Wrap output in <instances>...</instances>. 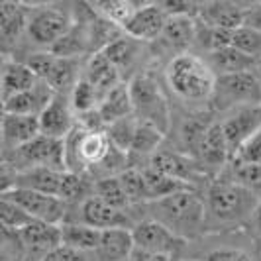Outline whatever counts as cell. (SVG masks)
Here are the masks:
<instances>
[{"instance_id": "obj_1", "label": "cell", "mask_w": 261, "mask_h": 261, "mask_svg": "<svg viewBox=\"0 0 261 261\" xmlns=\"http://www.w3.org/2000/svg\"><path fill=\"white\" fill-rule=\"evenodd\" d=\"M206 232H228L246 228L259 204V198L228 177L212 179L204 189Z\"/></svg>"}, {"instance_id": "obj_2", "label": "cell", "mask_w": 261, "mask_h": 261, "mask_svg": "<svg viewBox=\"0 0 261 261\" xmlns=\"http://www.w3.org/2000/svg\"><path fill=\"white\" fill-rule=\"evenodd\" d=\"M165 83L171 94L189 112L210 110L216 75L212 73L204 57L193 51L173 57L165 65Z\"/></svg>"}, {"instance_id": "obj_3", "label": "cell", "mask_w": 261, "mask_h": 261, "mask_svg": "<svg viewBox=\"0 0 261 261\" xmlns=\"http://www.w3.org/2000/svg\"><path fill=\"white\" fill-rule=\"evenodd\" d=\"M142 208V220H157L189 244L206 234V202L198 191H181L161 200L147 202Z\"/></svg>"}, {"instance_id": "obj_4", "label": "cell", "mask_w": 261, "mask_h": 261, "mask_svg": "<svg viewBox=\"0 0 261 261\" xmlns=\"http://www.w3.org/2000/svg\"><path fill=\"white\" fill-rule=\"evenodd\" d=\"M130 94L134 116L138 118V122L149 124L167 136L173 124V118H171L173 114H171L169 100L163 89L159 87L157 79L149 71L140 73L138 77L130 81Z\"/></svg>"}, {"instance_id": "obj_5", "label": "cell", "mask_w": 261, "mask_h": 261, "mask_svg": "<svg viewBox=\"0 0 261 261\" xmlns=\"http://www.w3.org/2000/svg\"><path fill=\"white\" fill-rule=\"evenodd\" d=\"M75 24L73 6L61 4H34L30 8L26 39L34 43L36 51H49L53 45Z\"/></svg>"}, {"instance_id": "obj_6", "label": "cell", "mask_w": 261, "mask_h": 261, "mask_svg": "<svg viewBox=\"0 0 261 261\" xmlns=\"http://www.w3.org/2000/svg\"><path fill=\"white\" fill-rule=\"evenodd\" d=\"M261 105V79L257 69L236 75L216 77V87L210 100V112L228 114L242 106Z\"/></svg>"}, {"instance_id": "obj_7", "label": "cell", "mask_w": 261, "mask_h": 261, "mask_svg": "<svg viewBox=\"0 0 261 261\" xmlns=\"http://www.w3.org/2000/svg\"><path fill=\"white\" fill-rule=\"evenodd\" d=\"M2 163L8 165L14 173H22L36 167L65 171V144L61 140H53L39 134L30 144L2 153Z\"/></svg>"}, {"instance_id": "obj_8", "label": "cell", "mask_w": 261, "mask_h": 261, "mask_svg": "<svg viewBox=\"0 0 261 261\" xmlns=\"http://www.w3.org/2000/svg\"><path fill=\"white\" fill-rule=\"evenodd\" d=\"M65 144V171L89 173L96 167L110 149V140L106 132H87L75 128L63 140Z\"/></svg>"}, {"instance_id": "obj_9", "label": "cell", "mask_w": 261, "mask_h": 261, "mask_svg": "<svg viewBox=\"0 0 261 261\" xmlns=\"http://www.w3.org/2000/svg\"><path fill=\"white\" fill-rule=\"evenodd\" d=\"M132 236H134L136 249L165 255V257H171L173 261L183 259L185 249L189 246L187 240L175 236L169 228H165L163 224L151 220V218L138 220L136 226L132 228Z\"/></svg>"}, {"instance_id": "obj_10", "label": "cell", "mask_w": 261, "mask_h": 261, "mask_svg": "<svg viewBox=\"0 0 261 261\" xmlns=\"http://www.w3.org/2000/svg\"><path fill=\"white\" fill-rule=\"evenodd\" d=\"M4 198H10L16 204H20L36 222L47 224H61L67 222L69 216V206L63 198L53 195H43V193H34V191H24V189H12L2 193Z\"/></svg>"}, {"instance_id": "obj_11", "label": "cell", "mask_w": 261, "mask_h": 261, "mask_svg": "<svg viewBox=\"0 0 261 261\" xmlns=\"http://www.w3.org/2000/svg\"><path fill=\"white\" fill-rule=\"evenodd\" d=\"M220 126H222L224 138L230 147L232 161H234L240 149L261 130V105L242 106V108H236L232 112L224 114Z\"/></svg>"}, {"instance_id": "obj_12", "label": "cell", "mask_w": 261, "mask_h": 261, "mask_svg": "<svg viewBox=\"0 0 261 261\" xmlns=\"http://www.w3.org/2000/svg\"><path fill=\"white\" fill-rule=\"evenodd\" d=\"M195 161L202 167L206 175H214V177H220L224 169L232 163V153L224 138L220 120H214L206 128L195 153Z\"/></svg>"}, {"instance_id": "obj_13", "label": "cell", "mask_w": 261, "mask_h": 261, "mask_svg": "<svg viewBox=\"0 0 261 261\" xmlns=\"http://www.w3.org/2000/svg\"><path fill=\"white\" fill-rule=\"evenodd\" d=\"M147 51H149L147 43L140 41V39H134L128 34H124L114 43H110L102 53L108 57V61L118 69L122 81L130 83L134 77L144 73L142 67H144V59Z\"/></svg>"}, {"instance_id": "obj_14", "label": "cell", "mask_w": 261, "mask_h": 261, "mask_svg": "<svg viewBox=\"0 0 261 261\" xmlns=\"http://www.w3.org/2000/svg\"><path fill=\"white\" fill-rule=\"evenodd\" d=\"M75 210H77V214L71 216V218L67 216L69 218L67 222H71V220L85 222L92 226V228H96V230H102V232L105 230H112V228H128V230H132L136 226V220L132 218L130 212L114 208V206L106 204L105 200H100L98 196H91L89 200H85Z\"/></svg>"}, {"instance_id": "obj_15", "label": "cell", "mask_w": 261, "mask_h": 261, "mask_svg": "<svg viewBox=\"0 0 261 261\" xmlns=\"http://www.w3.org/2000/svg\"><path fill=\"white\" fill-rule=\"evenodd\" d=\"M77 128V112L71 105V96L55 92L53 100L39 116V130L53 140H65Z\"/></svg>"}, {"instance_id": "obj_16", "label": "cell", "mask_w": 261, "mask_h": 261, "mask_svg": "<svg viewBox=\"0 0 261 261\" xmlns=\"http://www.w3.org/2000/svg\"><path fill=\"white\" fill-rule=\"evenodd\" d=\"M149 167H153L159 173H165V175H169L173 179H179V181L193 185L196 189H198V185H200L202 179L208 177L193 157L185 155L183 151H179V149H165V147H161L155 155L151 157Z\"/></svg>"}, {"instance_id": "obj_17", "label": "cell", "mask_w": 261, "mask_h": 261, "mask_svg": "<svg viewBox=\"0 0 261 261\" xmlns=\"http://www.w3.org/2000/svg\"><path fill=\"white\" fill-rule=\"evenodd\" d=\"M30 8L24 2H2L0 4V41L4 57H12L18 43L26 39Z\"/></svg>"}, {"instance_id": "obj_18", "label": "cell", "mask_w": 261, "mask_h": 261, "mask_svg": "<svg viewBox=\"0 0 261 261\" xmlns=\"http://www.w3.org/2000/svg\"><path fill=\"white\" fill-rule=\"evenodd\" d=\"M196 20L198 18H187V16L169 18L161 38L151 45H155L159 53H169V61L177 55L191 53L195 49Z\"/></svg>"}, {"instance_id": "obj_19", "label": "cell", "mask_w": 261, "mask_h": 261, "mask_svg": "<svg viewBox=\"0 0 261 261\" xmlns=\"http://www.w3.org/2000/svg\"><path fill=\"white\" fill-rule=\"evenodd\" d=\"M167 20L169 16L161 8V2L140 4L132 16V20L128 22V26L124 28V32L134 39H140L147 45H151L161 38L163 30L167 26Z\"/></svg>"}, {"instance_id": "obj_20", "label": "cell", "mask_w": 261, "mask_h": 261, "mask_svg": "<svg viewBox=\"0 0 261 261\" xmlns=\"http://www.w3.org/2000/svg\"><path fill=\"white\" fill-rule=\"evenodd\" d=\"M22 240L28 249V261H41L53 249L61 248V226L47 222H32L22 232Z\"/></svg>"}, {"instance_id": "obj_21", "label": "cell", "mask_w": 261, "mask_h": 261, "mask_svg": "<svg viewBox=\"0 0 261 261\" xmlns=\"http://www.w3.org/2000/svg\"><path fill=\"white\" fill-rule=\"evenodd\" d=\"M41 130H39L38 116H22V114H8L2 112V153L18 149L22 145L30 144L36 140Z\"/></svg>"}, {"instance_id": "obj_22", "label": "cell", "mask_w": 261, "mask_h": 261, "mask_svg": "<svg viewBox=\"0 0 261 261\" xmlns=\"http://www.w3.org/2000/svg\"><path fill=\"white\" fill-rule=\"evenodd\" d=\"M55 91L47 83L39 81L38 85H34L32 89L16 94L12 98H8L6 102H2V112L8 114H22V116H41V112L47 108V105L53 100Z\"/></svg>"}, {"instance_id": "obj_23", "label": "cell", "mask_w": 261, "mask_h": 261, "mask_svg": "<svg viewBox=\"0 0 261 261\" xmlns=\"http://www.w3.org/2000/svg\"><path fill=\"white\" fill-rule=\"evenodd\" d=\"M134 236L128 228L105 230L96 251L91 253L92 261H130L134 253Z\"/></svg>"}, {"instance_id": "obj_24", "label": "cell", "mask_w": 261, "mask_h": 261, "mask_svg": "<svg viewBox=\"0 0 261 261\" xmlns=\"http://www.w3.org/2000/svg\"><path fill=\"white\" fill-rule=\"evenodd\" d=\"M63 175H65V171L51 169V167L28 169L14 175L12 189H24V191H34V193L59 196L61 183H63Z\"/></svg>"}, {"instance_id": "obj_25", "label": "cell", "mask_w": 261, "mask_h": 261, "mask_svg": "<svg viewBox=\"0 0 261 261\" xmlns=\"http://www.w3.org/2000/svg\"><path fill=\"white\" fill-rule=\"evenodd\" d=\"M38 75L30 69V67L16 59V57H4L2 59V102H6L8 98H12L20 92L32 89L34 85H38Z\"/></svg>"}, {"instance_id": "obj_26", "label": "cell", "mask_w": 261, "mask_h": 261, "mask_svg": "<svg viewBox=\"0 0 261 261\" xmlns=\"http://www.w3.org/2000/svg\"><path fill=\"white\" fill-rule=\"evenodd\" d=\"M248 6H242L240 2H204L200 6L198 20H202L208 26L222 28L234 32L244 26Z\"/></svg>"}, {"instance_id": "obj_27", "label": "cell", "mask_w": 261, "mask_h": 261, "mask_svg": "<svg viewBox=\"0 0 261 261\" xmlns=\"http://www.w3.org/2000/svg\"><path fill=\"white\" fill-rule=\"evenodd\" d=\"M83 77L91 83L92 87L98 91V94L105 96L110 91H114L120 83H124L118 69L106 57L105 53H94L91 57H87V63H85V69H83Z\"/></svg>"}, {"instance_id": "obj_28", "label": "cell", "mask_w": 261, "mask_h": 261, "mask_svg": "<svg viewBox=\"0 0 261 261\" xmlns=\"http://www.w3.org/2000/svg\"><path fill=\"white\" fill-rule=\"evenodd\" d=\"M204 61L208 63L212 73L216 77H226V75H236V73H244V71H253L257 69L259 61L246 55L244 51L236 49V47H224L218 51L210 53L204 57Z\"/></svg>"}, {"instance_id": "obj_29", "label": "cell", "mask_w": 261, "mask_h": 261, "mask_svg": "<svg viewBox=\"0 0 261 261\" xmlns=\"http://www.w3.org/2000/svg\"><path fill=\"white\" fill-rule=\"evenodd\" d=\"M94 189H96V181L92 179L89 173H71L65 171L63 175V183H61V191H59V198H63L71 210L79 208L85 200H89L94 196Z\"/></svg>"}, {"instance_id": "obj_30", "label": "cell", "mask_w": 261, "mask_h": 261, "mask_svg": "<svg viewBox=\"0 0 261 261\" xmlns=\"http://www.w3.org/2000/svg\"><path fill=\"white\" fill-rule=\"evenodd\" d=\"M102 238V230H96L85 222H65L61 224V240L63 246L71 249H77L83 253H92L96 251Z\"/></svg>"}, {"instance_id": "obj_31", "label": "cell", "mask_w": 261, "mask_h": 261, "mask_svg": "<svg viewBox=\"0 0 261 261\" xmlns=\"http://www.w3.org/2000/svg\"><path fill=\"white\" fill-rule=\"evenodd\" d=\"M98 112L106 126L112 122H118L122 118L134 116V106H132V94H130V83H120L114 91H110L105 96V100L98 106Z\"/></svg>"}, {"instance_id": "obj_32", "label": "cell", "mask_w": 261, "mask_h": 261, "mask_svg": "<svg viewBox=\"0 0 261 261\" xmlns=\"http://www.w3.org/2000/svg\"><path fill=\"white\" fill-rule=\"evenodd\" d=\"M145 177V185H147V195H149V202L153 200H161L165 196H171L175 193H181V191H198L193 185L179 181V179H173L165 173H159L153 167H142Z\"/></svg>"}, {"instance_id": "obj_33", "label": "cell", "mask_w": 261, "mask_h": 261, "mask_svg": "<svg viewBox=\"0 0 261 261\" xmlns=\"http://www.w3.org/2000/svg\"><path fill=\"white\" fill-rule=\"evenodd\" d=\"M163 140H165V134H161L157 128L149 126V124H142L140 122L130 149V167L136 163V159H145L147 165H149L151 157L161 149Z\"/></svg>"}, {"instance_id": "obj_34", "label": "cell", "mask_w": 261, "mask_h": 261, "mask_svg": "<svg viewBox=\"0 0 261 261\" xmlns=\"http://www.w3.org/2000/svg\"><path fill=\"white\" fill-rule=\"evenodd\" d=\"M140 4L130 2V0H102V2H91V8L98 14L100 18H105L108 22H112L114 26L124 28L128 26L134 12L138 10Z\"/></svg>"}, {"instance_id": "obj_35", "label": "cell", "mask_w": 261, "mask_h": 261, "mask_svg": "<svg viewBox=\"0 0 261 261\" xmlns=\"http://www.w3.org/2000/svg\"><path fill=\"white\" fill-rule=\"evenodd\" d=\"M120 183L124 187L126 195L132 202V210L140 208L149 202V195H147V185H145L144 171L138 169V167H130L128 171H124L120 177Z\"/></svg>"}, {"instance_id": "obj_36", "label": "cell", "mask_w": 261, "mask_h": 261, "mask_svg": "<svg viewBox=\"0 0 261 261\" xmlns=\"http://www.w3.org/2000/svg\"><path fill=\"white\" fill-rule=\"evenodd\" d=\"M94 196H98L100 200H105L106 204L114 206L118 210H124V212H132V202L124 187L120 183L118 177H110V179H102V181H96V189H94Z\"/></svg>"}, {"instance_id": "obj_37", "label": "cell", "mask_w": 261, "mask_h": 261, "mask_svg": "<svg viewBox=\"0 0 261 261\" xmlns=\"http://www.w3.org/2000/svg\"><path fill=\"white\" fill-rule=\"evenodd\" d=\"M222 177H228L238 185L246 187L253 195L261 200V163L259 165H240V163H230L224 169Z\"/></svg>"}, {"instance_id": "obj_38", "label": "cell", "mask_w": 261, "mask_h": 261, "mask_svg": "<svg viewBox=\"0 0 261 261\" xmlns=\"http://www.w3.org/2000/svg\"><path fill=\"white\" fill-rule=\"evenodd\" d=\"M138 118L128 116L122 118L118 122H112L108 128H106V136L110 140V144L116 145L118 149L130 153L132 144H134V138H136V130H138Z\"/></svg>"}, {"instance_id": "obj_39", "label": "cell", "mask_w": 261, "mask_h": 261, "mask_svg": "<svg viewBox=\"0 0 261 261\" xmlns=\"http://www.w3.org/2000/svg\"><path fill=\"white\" fill-rule=\"evenodd\" d=\"M69 96H71V105H73L77 114L98 110V106L102 102V96L98 94V91L85 77H81V81L75 85V89Z\"/></svg>"}, {"instance_id": "obj_40", "label": "cell", "mask_w": 261, "mask_h": 261, "mask_svg": "<svg viewBox=\"0 0 261 261\" xmlns=\"http://www.w3.org/2000/svg\"><path fill=\"white\" fill-rule=\"evenodd\" d=\"M0 222H2V228L22 232L24 228H28L30 224L36 222V220L20 204H16L10 198L0 196Z\"/></svg>"}, {"instance_id": "obj_41", "label": "cell", "mask_w": 261, "mask_h": 261, "mask_svg": "<svg viewBox=\"0 0 261 261\" xmlns=\"http://www.w3.org/2000/svg\"><path fill=\"white\" fill-rule=\"evenodd\" d=\"M0 261H28V249L20 232L0 228Z\"/></svg>"}, {"instance_id": "obj_42", "label": "cell", "mask_w": 261, "mask_h": 261, "mask_svg": "<svg viewBox=\"0 0 261 261\" xmlns=\"http://www.w3.org/2000/svg\"><path fill=\"white\" fill-rule=\"evenodd\" d=\"M232 47L261 61V32L249 26H240L232 34Z\"/></svg>"}, {"instance_id": "obj_43", "label": "cell", "mask_w": 261, "mask_h": 261, "mask_svg": "<svg viewBox=\"0 0 261 261\" xmlns=\"http://www.w3.org/2000/svg\"><path fill=\"white\" fill-rule=\"evenodd\" d=\"M232 163H240V165H259L261 163V130L240 149V153L234 157Z\"/></svg>"}, {"instance_id": "obj_44", "label": "cell", "mask_w": 261, "mask_h": 261, "mask_svg": "<svg viewBox=\"0 0 261 261\" xmlns=\"http://www.w3.org/2000/svg\"><path fill=\"white\" fill-rule=\"evenodd\" d=\"M204 261H255V257L240 248H218L206 253Z\"/></svg>"}, {"instance_id": "obj_45", "label": "cell", "mask_w": 261, "mask_h": 261, "mask_svg": "<svg viewBox=\"0 0 261 261\" xmlns=\"http://www.w3.org/2000/svg\"><path fill=\"white\" fill-rule=\"evenodd\" d=\"M244 26H249L253 28V30H257V32H261V4H251V6H248Z\"/></svg>"}, {"instance_id": "obj_46", "label": "cell", "mask_w": 261, "mask_h": 261, "mask_svg": "<svg viewBox=\"0 0 261 261\" xmlns=\"http://www.w3.org/2000/svg\"><path fill=\"white\" fill-rule=\"evenodd\" d=\"M249 232L253 234V238H257L261 242V200L259 204H257V208H255V212H253V216H251V220H249V224L246 226Z\"/></svg>"}, {"instance_id": "obj_47", "label": "cell", "mask_w": 261, "mask_h": 261, "mask_svg": "<svg viewBox=\"0 0 261 261\" xmlns=\"http://www.w3.org/2000/svg\"><path fill=\"white\" fill-rule=\"evenodd\" d=\"M130 261H173V259H171V257H165V255H157V253L142 251V249H134Z\"/></svg>"}, {"instance_id": "obj_48", "label": "cell", "mask_w": 261, "mask_h": 261, "mask_svg": "<svg viewBox=\"0 0 261 261\" xmlns=\"http://www.w3.org/2000/svg\"><path fill=\"white\" fill-rule=\"evenodd\" d=\"M179 261H204V259H195V257H183V259Z\"/></svg>"}, {"instance_id": "obj_49", "label": "cell", "mask_w": 261, "mask_h": 261, "mask_svg": "<svg viewBox=\"0 0 261 261\" xmlns=\"http://www.w3.org/2000/svg\"><path fill=\"white\" fill-rule=\"evenodd\" d=\"M257 75H259V79H261V61H259V65H257Z\"/></svg>"}]
</instances>
